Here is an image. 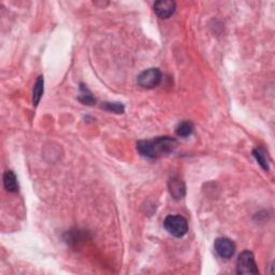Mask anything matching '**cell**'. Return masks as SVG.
<instances>
[{"label": "cell", "instance_id": "6da1fadb", "mask_svg": "<svg viewBox=\"0 0 275 275\" xmlns=\"http://www.w3.org/2000/svg\"><path fill=\"white\" fill-rule=\"evenodd\" d=\"M177 141L171 137H158L153 140H141L137 143V149L141 156L147 159H158L173 152Z\"/></svg>", "mask_w": 275, "mask_h": 275}, {"label": "cell", "instance_id": "30bf717a", "mask_svg": "<svg viewBox=\"0 0 275 275\" xmlns=\"http://www.w3.org/2000/svg\"><path fill=\"white\" fill-rule=\"evenodd\" d=\"M80 91H81V94L79 96V100L83 103V105H88V106H93L94 103H96V99L93 96V94L89 92V89L83 85L81 84L80 86Z\"/></svg>", "mask_w": 275, "mask_h": 275}, {"label": "cell", "instance_id": "7a4b0ae2", "mask_svg": "<svg viewBox=\"0 0 275 275\" xmlns=\"http://www.w3.org/2000/svg\"><path fill=\"white\" fill-rule=\"evenodd\" d=\"M166 230L174 238H182L188 231V223L186 218L181 215H169L163 222Z\"/></svg>", "mask_w": 275, "mask_h": 275}, {"label": "cell", "instance_id": "52a82bcc", "mask_svg": "<svg viewBox=\"0 0 275 275\" xmlns=\"http://www.w3.org/2000/svg\"><path fill=\"white\" fill-rule=\"evenodd\" d=\"M168 187L171 196L176 199V200L182 199L185 196V194H186V186H185V183L180 177L174 176L170 178Z\"/></svg>", "mask_w": 275, "mask_h": 275}, {"label": "cell", "instance_id": "4fadbf2b", "mask_svg": "<svg viewBox=\"0 0 275 275\" xmlns=\"http://www.w3.org/2000/svg\"><path fill=\"white\" fill-rule=\"evenodd\" d=\"M253 155H254V157L256 158V160L258 161V163L260 164L261 168H263L265 171H269V164H268L267 156H266V154H265V152L263 149H260V148L254 149Z\"/></svg>", "mask_w": 275, "mask_h": 275}, {"label": "cell", "instance_id": "7c38bea8", "mask_svg": "<svg viewBox=\"0 0 275 275\" xmlns=\"http://www.w3.org/2000/svg\"><path fill=\"white\" fill-rule=\"evenodd\" d=\"M101 108L105 109L106 111L113 112L116 114H122L125 111V107L120 102H103Z\"/></svg>", "mask_w": 275, "mask_h": 275}, {"label": "cell", "instance_id": "8fae6325", "mask_svg": "<svg viewBox=\"0 0 275 275\" xmlns=\"http://www.w3.org/2000/svg\"><path fill=\"white\" fill-rule=\"evenodd\" d=\"M192 132H194V125L190 122H182L177 125L175 133L178 137L181 138H187L189 137Z\"/></svg>", "mask_w": 275, "mask_h": 275}, {"label": "cell", "instance_id": "3957f363", "mask_svg": "<svg viewBox=\"0 0 275 275\" xmlns=\"http://www.w3.org/2000/svg\"><path fill=\"white\" fill-rule=\"evenodd\" d=\"M237 273L240 275L258 274V268L253 253L245 251L241 253L237 260Z\"/></svg>", "mask_w": 275, "mask_h": 275}, {"label": "cell", "instance_id": "9c48e42d", "mask_svg": "<svg viewBox=\"0 0 275 275\" xmlns=\"http://www.w3.org/2000/svg\"><path fill=\"white\" fill-rule=\"evenodd\" d=\"M44 92V79L42 75H39L36 83L33 85V91H32V102L33 106H38L41 98H42V95Z\"/></svg>", "mask_w": 275, "mask_h": 275}, {"label": "cell", "instance_id": "5b68a950", "mask_svg": "<svg viewBox=\"0 0 275 275\" xmlns=\"http://www.w3.org/2000/svg\"><path fill=\"white\" fill-rule=\"evenodd\" d=\"M214 249L221 258L230 259L236 253V244L228 238H218L215 240Z\"/></svg>", "mask_w": 275, "mask_h": 275}, {"label": "cell", "instance_id": "8992f818", "mask_svg": "<svg viewBox=\"0 0 275 275\" xmlns=\"http://www.w3.org/2000/svg\"><path fill=\"white\" fill-rule=\"evenodd\" d=\"M176 4L172 0H159L154 3V11L160 18H169L174 14Z\"/></svg>", "mask_w": 275, "mask_h": 275}, {"label": "cell", "instance_id": "ba28073f", "mask_svg": "<svg viewBox=\"0 0 275 275\" xmlns=\"http://www.w3.org/2000/svg\"><path fill=\"white\" fill-rule=\"evenodd\" d=\"M3 185L6 191L9 192H17L18 191V183L15 173L11 170L4 172L3 174Z\"/></svg>", "mask_w": 275, "mask_h": 275}, {"label": "cell", "instance_id": "277c9868", "mask_svg": "<svg viewBox=\"0 0 275 275\" xmlns=\"http://www.w3.org/2000/svg\"><path fill=\"white\" fill-rule=\"evenodd\" d=\"M162 73L158 68H149L138 75V84L146 89H152L160 84Z\"/></svg>", "mask_w": 275, "mask_h": 275}]
</instances>
